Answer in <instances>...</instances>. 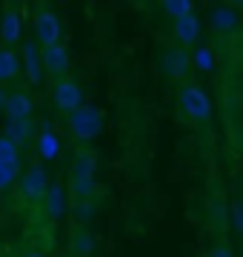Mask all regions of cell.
<instances>
[{
	"instance_id": "10",
	"label": "cell",
	"mask_w": 243,
	"mask_h": 257,
	"mask_svg": "<svg viewBox=\"0 0 243 257\" xmlns=\"http://www.w3.org/2000/svg\"><path fill=\"white\" fill-rule=\"evenodd\" d=\"M172 37H175V46H180V49H189L192 43H197V37H200V18L195 12H189L183 18L172 20Z\"/></svg>"
},
{
	"instance_id": "14",
	"label": "cell",
	"mask_w": 243,
	"mask_h": 257,
	"mask_svg": "<svg viewBox=\"0 0 243 257\" xmlns=\"http://www.w3.org/2000/svg\"><path fill=\"white\" fill-rule=\"evenodd\" d=\"M35 149H38V157L40 160H55L60 155V138L55 135V128L43 123L38 128V138H35Z\"/></svg>"
},
{
	"instance_id": "4",
	"label": "cell",
	"mask_w": 243,
	"mask_h": 257,
	"mask_svg": "<svg viewBox=\"0 0 243 257\" xmlns=\"http://www.w3.org/2000/svg\"><path fill=\"white\" fill-rule=\"evenodd\" d=\"M192 52L180 46H166L160 55V72L166 74L169 80H186L192 72Z\"/></svg>"
},
{
	"instance_id": "3",
	"label": "cell",
	"mask_w": 243,
	"mask_h": 257,
	"mask_svg": "<svg viewBox=\"0 0 243 257\" xmlns=\"http://www.w3.org/2000/svg\"><path fill=\"white\" fill-rule=\"evenodd\" d=\"M178 106L183 111V117L192 123H206L212 117V100L209 94L197 86V83H183L178 89Z\"/></svg>"
},
{
	"instance_id": "18",
	"label": "cell",
	"mask_w": 243,
	"mask_h": 257,
	"mask_svg": "<svg viewBox=\"0 0 243 257\" xmlns=\"http://www.w3.org/2000/svg\"><path fill=\"white\" fill-rule=\"evenodd\" d=\"M20 177V163H0V192H6L18 183Z\"/></svg>"
},
{
	"instance_id": "2",
	"label": "cell",
	"mask_w": 243,
	"mask_h": 257,
	"mask_svg": "<svg viewBox=\"0 0 243 257\" xmlns=\"http://www.w3.org/2000/svg\"><path fill=\"white\" fill-rule=\"evenodd\" d=\"M69 120V132H72V138L80 143V146H89L97 135L103 132L106 126V117H103V111L97 106H77L72 114H66Z\"/></svg>"
},
{
	"instance_id": "17",
	"label": "cell",
	"mask_w": 243,
	"mask_h": 257,
	"mask_svg": "<svg viewBox=\"0 0 243 257\" xmlns=\"http://www.w3.org/2000/svg\"><path fill=\"white\" fill-rule=\"evenodd\" d=\"M237 26V12L234 9H215L212 12V29L217 32H226V29Z\"/></svg>"
},
{
	"instance_id": "11",
	"label": "cell",
	"mask_w": 243,
	"mask_h": 257,
	"mask_svg": "<svg viewBox=\"0 0 243 257\" xmlns=\"http://www.w3.org/2000/svg\"><path fill=\"white\" fill-rule=\"evenodd\" d=\"M20 69L26 72V80L32 86H38L43 80V60H40V46L35 40H26L20 46Z\"/></svg>"
},
{
	"instance_id": "5",
	"label": "cell",
	"mask_w": 243,
	"mask_h": 257,
	"mask_svg": "<svg viewBox=\"0 0 243 257\" xmlns=\"http://www.w3.org/2000/svg\"><path fill=\"white\" fill-rule=\"evenodd\" d=\"M52 100H55L57 111H63V114H72L77 106H83V89H80V83L75 77H60L55 80V89H52Z\"/></svg>"
},
{
	"instance_id": "19",
	"label": "cell",
	"mask_w": 243,
	"mask_h": 257,
	"mask_svg": "<svg viewBox=\"0 0 243 257\" xmlns=\"http://www.w3.org/2000/svg\"><path fill=\"white\" fill-rule=\"evenodd\" d=\"M192 66L200 69V72H212V69H215V52H212L209 46L197 49L195 55H192Z\"/></svg>"
},
{
	"instance_id": "9",
	"label": "cell",
	"mask_w": 243,
	"mask_h": 257,
	"mask_svg": "<svg viewBox=\"0 0 243 257\" xmlns=\"http://www.w3.org/2000/svg\"><path fill=\"white\" fill-rule=\"evenodd\" d=\"M23 37V18L18 15L15 6H3L0 12V46L12 49L15 43H20Z\"/></svg>"
},
{
	"instance_id": "1",
	"label": "cell",
	"mask_w": 243,
	"mask_h": 257,
	"mask_svg": "<svg viewBox=\"0 0 243 257\" xmlns=\"http://www.w3.org/2000/svg\"><path fill=\"white\" fill-rule=\"evenodd\" d=\"M94 172H97V155L92 146H80L75 152L72 169H69V189H72V200L86 203L94 194Z\"/></svg>"
},
{
	"instance_id": "13",
	"label": "cell",
	"mask_w": 243,
	"mask_h": 257,
	"mask_svg": "<svg viewBox=\"0 0 243 257\" xmlns=\"http://www.w3.org/2000/svg\"><path fill=\"white\" fill-rule=\"evenodd\" d=\"M6 138L15 143L18 149H26L35 143V138H38V126H35V120H15V123H9L6 126V132H3Z\"/></svg>"
},
{
	"instance_id": "24",
	"label": "cell",
	"mask_w": 243,
	"mask_h": 257,
	"mask_svg": "<svg viewBox=\"0 0 243 257\" xmlns=\"http://www.w3.org/2000/svg\"><path fill=\"white\" fill-rule=\"evenodd\" d=\"M6 97H9V92H6V89H3V86H0V109H3V106H6Z\"/></svg>"
},
{
	"instance_id": "25",
	"label": "cell",
	"mask_w": 243,
	"mask_h": 257,
	"mask_svg": "<svg viewBox=\"0 0 243 257\" xmlns=\"http://www.w3.org/2000/svg\"><path fill=\"white\" fill-rule=\"evenodd\" d=\"M23 257H43V254H23Z\"/></svg>"
},
{
	"instance_id": "15",
	"label": "cell",
	"mask_w": 243,
	"mask_h": 257,
	"mask_svg": "<svg viewBox=\"0 0 243 257\" xmlns=\"http://www.w3.org/2000/svg\"><path fill=\"white\" fill-rule=\"evenodd\" d=\"M43 206H46L49 220L63 217V211H66V192H63V186H60V183H49L46 197H43Z\"/></svg>"
},
{
	"instance_id": "23",
	"label": "cell",
	"mask_w": 243,
	"mask_h": 257,
	"mask_svg": "<svg viewBox=\"0 0 243 257\" xmlns=\"http://www.w3.org/2000/svg\"><path fill=\"white\" fill-rule=\"evenodd\" d=\"M209 257H234V251H232L229 243H217V246L209 251Z\"/></svg>"
},
{
	"instance_id": "22",
	"label": "cell",
	"mask_w": 243,
	"mask_h": 257,
	"mask_svg": "<svg viewBox=\"0 0 243 257\" xmlns=\"http://www.w3.org/2000/svg\"><path fill=\"white\" fill-rule=\"evenodd\" d=\"M92 243H94V237H92V234H89L86 229L75 231V248H77V254H80V257H86V254H89V251L94 248Z\"/></svg>"
},
{
	"instance_id": "21",
	"label": "cell",
	"mask_w": 243,
	"mask_h": 257,
	"mask_svg": "<svg viewBox=\"0 0 243 257\" xmlns=\"http://www.w3.org/2000/svg\"><path fill=\"white\" fill-rule=\"evenodd\" d=\"M163 12H166L172 20H178V18H183V15L192 12V3H189V0H163Z\"/></svg>"
},
{
	"instance_id": "6",
	"label": "cell",
	"mask_w": 243,
	"mask_h": 257,
	"mask_svg": "<svg viewBox=\"0 0 243 257\" xmlns=\"http://www.w3.org/2000/svg\"><path fill=\"white\" fill-rule=\"evenodd\" d=\"M60 18L49 6H40L38 15H35V43L40 49L52 46V43H60Z\"/></svg>"
},
{
	"instance_id": "7",
	"label": "cell",
	"mask_w": 243,
	"mask_h": 257,
	"mask_svg": "<svg viewBox=\"0 0 243 257\" xmlns=\"http://www.w3.org/2000/svg\"><path fill=\"white\" fill-rule=\"evenodd\" d=\"M40 60H43V74H49L52 80H60L72 69V57L63 43H52V46L40 49Z\"/></svg>"
},
{
	"instance_id": "12",
	"label": "cell",
	"mask_w": 243,
	"mask_h": 257,
	"mask_svg": "<svg viewBox=\"0 0 243 257\" xmlns=\"http://www.w3.org/2000/svg\"><path fill=\"white\" fill-rule=\"evenodd\" d=\"M32 111H35V100H32V94L29 92L18 89V92H12L9 97H6L3 114H6L9 123H15V120H29L32 117Z\"/></svg>"
},
{
	"instance_id": "20",
	"label": "cell",
	"mask_w": 243,
	"mask_h": 257,
	"mask_svg": "<svg viewBox=\"0 0 243 257\" xmlns=\"http://www.w3.org/2000/svg\"><path fill=\"white\" fill-rule=\"evenodd\" d=\"M0 163H20V149L6 135H0Z\"/></svg>"
},
{
	"instance_id": "8",
	"label": "cell",
	"mask_w": 243,
	"mask_h": 257,
	"mask_svg": "<svg viewBox=\"0 0 243 257\" xmlns=\"http://www.w3.org/2000/svg\"><path fill=\"white\" fill-rule=\"evenodd\" d=\"M49 189V177L40 166H29L26 175H20V197L26 203H43Z\"/></svg>"
},
{
	"instance_id": "16",
	"label": "cell",
	"mask_w": 243,
	"mask_h": 257,
	"mask_svg": "<svg viewBox=\"0 0 243 257\" xmlns=\"http://www.w3.org/2000/svg\"><path fill=\"white\" fill-rule=\"evenodd\" d=\"M20 74V55L15 49L0 46V86L6 80H15Z\"/></svg>"
}]
</instances>
